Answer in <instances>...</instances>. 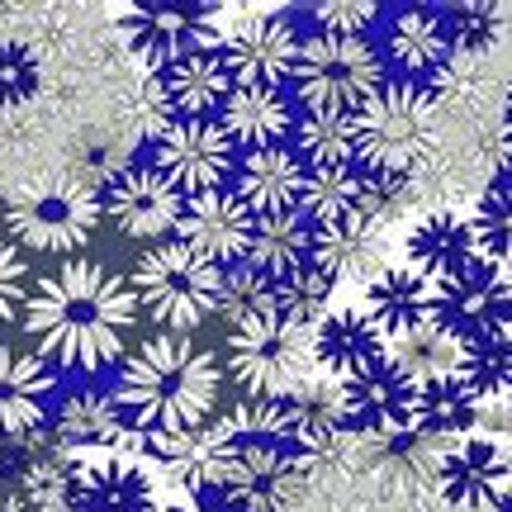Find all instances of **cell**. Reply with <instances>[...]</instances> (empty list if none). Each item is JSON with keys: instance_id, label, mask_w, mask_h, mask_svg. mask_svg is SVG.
Segmentation results:
<instances>
[{"instance_id": "16", "label": "cell", "mask_w": 512, "mask_h": 512, "mask_svg": "<svg viewBox=\"0 0 512 512\" xmlns=\"http://www.w3.org/2000/svg\"><path fill=\"white\" fill-rule=\"evenodd\" d=\"M437 498H446V503H456L465 512L508 508V451H503V441H451L437 465Z\"/></svg>"}, {"instance_id": "1", "label": "cell", "mask_w": 512, "mask_h": 512, "mask_svg": "<svg viewBox=\"0 0 512 512\" xmlns=\"http://www.w3.org/2000/svg\"><path fill=\"white\" fill-rule=\"evenodd\" d=\"M138 323L128 275L105 271L100 261H67L34 280L24 299V332L48 370L95 375L114 366Z\"/></svg>"}, {"instance_id": "15", "label": "cell", "mask_w": 512, "mask_h": 512, "mask_svg": "<svg viewBox=\"0 0 512 512\" xmlns=\"http://www.w3.org/2000/svg\"><path fill=\"white\" fill-rule=\"evenodd\" d=\"M337 413H342V432H356V437H408L413 432V389L380 361V366L337 384Z\"/></svg>"}, {"instance_id": "31", "label": "cell", "mask_w": 512, "mask_h": 512, "mask_svg": "<svg viewBox=\"0 0 512 512\" xmlns=\"http://www.w3.org/2000/svg\"><path fill=\"white\" fill-rule=\"evenodd\" d=\"M309 256H313V223L299 209L252 219V238H247L242 266L261 271L266 280H285L290 271L309 266Z\"/></svg>"}, {"instance_id": "36", "label": "cell", "mask_w": 512, "mask_h": 512, "mask_svg": "<svg viewBox=\"0 0 512 512\" xmlns=\"http://www.w3.org/2000/svg\"><path fill=\"white\" fill-rule=\"evenodd\" d=\"M294 157L313 166H351L356 162V143H351V114H299L294 119Z\"/></svg>"}, {"instance_id": "6", "label": "cell", "mask_w": 512, "mask_h": 512, "mask_svg": "<svg viewBox=\"0 0 512 512\" xmlns=\"http://www.w3.org/2000/svg\"><path fill=\"white\" fill-rule=\"evenodd\" d=\"M380 81L389 76H384L370 38L309 34L290 67L294 105L304 114H351Z\"/></svg>"}, {"instance_id": "18", "label": "cell", "mask_w": 512, "mask_h": 512, "mask_svg": "<svg viewBox=\"0 0 512 512\" xmlns=\"http://www.w3.org/2000/svg\"><path fill=\"white\" fill-rule=\"evenodd\" d=\"M309 266L318 275H328L332 290L337 285H370L375 275L394 266V242L389 228L370 219H347L332 228H313V256Z\"/></svg>"}, {"instance_id": "39", "label": "cell", "mask_w": 512, "mask_h": 512, "mask_svg": "<svg viewBox=\"0 0 512 512\" xmlns=\"http://www.w3.org/2000/svg\"><path fill=\"white\" fill-rule=\"evenodd\" d=\"M332 309V280L318 275L313 266H299L285 280H275V313L290 318L299 328H313Z\"/></svg>"}, {"instance_id": "17", "label": "cell", "mask_w": 512, "mask_h": 512, "mask_svg": "<svg viewBox=\"0 0 512 512\" xmlns=\"http://www.w3.org/2000/svg\"><path fill=\"white\" fill-rule=\"evenodd\" d=\"M247 238H252V214L247 204L223 185V190H204L190 195L181 204V219H176V242L190 247L195 256H204L209 266H238L247 256Z\"/></svg>"}, {"instance_id": "14", "label": "cell", "mask_w": 512, "mask_h": 512, "mask_svg": "<svg viewBox=\"0 0 512 512\" xmlns=\"http://www.w3.org/2000/svg\"><path fill=\"white\" fill-rule=\"evenodd\" d=\"M105 214L110 223L133 242H171L176 233V219H181V190L166 181L162 171H152V166H124V171H114L110 185H105Z\"/></svg>"}, {"instance_id": "7", "label": "cell", "mask_w": 512, "mask_h": 512, "mask_svg": "<svg viewBox=\"0 0 512 512\" xmlns=\"http://www.w3.org/2000/svg\"><path fill=\"white\" fill-rule=\"evenodd\" d=\"M100 219H105L100 190L81 181L29 185L0 209V223L10 228L15 247L29 252H76L95 238Z\"/></svg>"}, {"instance_id": "9", "label": "cell", "mask_w": 512, "mask_h": 512, "mask_svg": "<svg viewBox=\"0 0 512 512\" xmlns=\"http://www.w3.org/2000/svg\"><path fill=\"white\" fill-rule=\"evenodd\" d=\"M152 171L181 190V200L223 190L238 171V147L228 143L219 119H166V128L152 143Z\"/></svg>"}, {"instance_id": "21", "label": "cell", "mask_w": 512, "mask_h": 512, "mask_svg": "<svg viewBox=\"0 0 512 512\" xmlns=\"http://www.w3.org/2000/svg\"><path fill=\"white\" fill-rule=\"evenodd\" d=\"M427 95L437 100L441 119H446V110L460 119H484V110H494L498 95H503L498 48H451V57L432 72Z\"/></svg>"}, {"instance_id": "43", "label": "cell", "mask_w": 512, "mask_h": 512, "mask_svg": "<svg viewBox=\"0 0 512 512\" xmlns=\"http://www.w3.org/2000/svg\"><path fill=\"white\" fill-rule=\"evenodd\" d=\"M24 299H29V266H24L15 242L0 238V328L15 323Z\"/></svg>"}, {"instance_id": "28", "label": "cell", "mask_w": 512, "mask_h": 512, "mask_svg": "<svg viewBox=\"0 0 512 512\" xmlns=\"http://www.w3.org/2000/svg\"><path fill=\"white\" fill-rule=\"evenodd\" d=\"M403 252H408L403 266H413V271H418L422 280H432V285H437V280H451V275H460L470 261H479L470 223L460 219L456 209H446V214H418V219L408 223Z\"/></svg>"}, {"instance_id": "11", "label": "cell", "mask_w": 512, "mask_h": 512, "mask_svg": "<svg viewBox=\"0 0 512 512\" xmlns=\"http://www.w3.org/2000/svg\"><path fill=\"white\" fill-rule=\"evenodd\" d=\"M119 34L143 62L162 72L185 53L219 48V10L214 5H133L119 15Z\"/></svg>"}, {"instance_id": "42", "label": "cell", "mask_w": 512, "mask_h": 512, "mask_svg": "<svg viewBox=\"0 0 512 512\" xmlns=\"http://www.w3.org/2000/svg\"><path fill=\"white\" fill-rule=\"evenodd\" d=\"M38 91V62L24 43H0V105H19Z\"/></svg>"}, {"instance_id": "32", "label": "cell", "mask_w": 512, "mask_h": 512, "mask_svg": "<svg viewBox=\"0 0 512 512\" xmlns=\"http://www.w3.org/2000/svg\"><path fill=\"white\" fill-rule=\"evenodd\" d=\"M456 356L460 342L451 332H441L437 323H418V328L384 342V366L394 370L408 389H422L432 380H451L456 375Z\"/></svg>"}, {"instance_id": "23", "label": "cell", "mask_w": 512, "mask_h": 512, "mask_svg": "<svg viewBox=\"0 0 512 512\" xmlns=\"http://www.w3.org/2000/svg\"><path fill=\"white\" fill-rule=\"evenodd\" d=\"M294 100L280 86H233L228 100L219 105V128L228 143L242 152L256 147H285L294 133Z\"/></svg>"}, {"instance_id": "10", "label": "cell", "mask_w": 512, "mask_h": 512, "mask_svg": "<svg viewBox=\"0 0 512 512\" xmlns=\"http://www.w3.org/2000/svg\"><path fill=\"white\" fill-rule=\"evenodd\" d=\"M299 19L285 10H252L219 38V62L233 86H280L290 81L294 53H299Z\"/></svg>"}, {"instance_id": "5", "label": "cell", "mask_w": 512, "mask_h": 512, "mask_svg": "<svg viewBox=\"0 0 512 512\" xmlns=\"http://www.w3.org/2000/svg\"><path fill=\"white\" fill-rule=\"evenodd\" d=\"M133 304L162 323L166 332H190L214 313V294H219V266H209L181 242H157L138 256V266L128 275Z\"/></svg>"}, {"instance_id": "26", "label": "cell", "mask_w": 512, "mask_h": 512, "mask_svg": "<svg viewBox=\"0 0 512 512\" xmlns=\"http://www.w3.org/2000/svg\"><path fill=\"white\" fill-rule=\"evenodd\" d=\"M48 418H53V441L72 446V451L119 446V441L128 437L124 418H119V408H114V394L95 380L67 384V389L57 394V408Z\"/></svg>"}, {"instance_id": "46", "label": "cell", "mask_w": 512, "mask_h": 512, "mask_svg": "<svg viewBox=\"0 0 512 512\" xmlns=\"http://www.w3.org/2000/svg\"><path fill=\"white\" fill-rule=\"evenodd\" d=\"M399 512H465V508H456V503H446V498H437V494H422V498H413V503H403Z\"/></svg>"}, {"instance_id": "13", "label": "cell", "mask_w": 512, "mask_h": 512, "mask_svg": "<svg viewBox=\"0 0 512 512\" xmlns=\"http://www.w3.org/2000/svg\"><path fill=\"white\" fill-rule=\"evenodd\" d=\"M67 512H162L157 479L124 451H91L72 460Z\"/></svg>"}, {"instance_id": "37", "label": "cell", "mask_w": 512, "mask_h": 512, "mask_svg": "<svg viewBox=\"0 0 512 512\" xmlns=\"http://www.w3.org/2000/svg\"><path fill=\"white\" fill-rule=\"evenodd\" d=\"M470 223V238H475L479 261L489 266H508V166H498L489 185L479 190L475 200V219Z\"/></svg>"}, {"instance_id": "3", "label": "cell", "mask_w": 512, "mask_h": 512, "mask_svg": "<svg viewBox=\"0 0 512 512\" xmlns=\"http://www.w3.org/2000/svg\"><path fill=\"white\" fill-rule=\"evenodd\" d=\"M446 138L437 100L418 81H380L351 110V143L366 176H413Z\"/></svg>"}, {"instance_id": "8", "label": "cell", "mask_w": 512, "mask_h": 512, "mask_svg": "<svg viewBox=\"0 0 512 512\" xmlns=\"http://www.w3.org/2000/svg\"><path fill=\"white\" fill-rule=\"evenodd\" d=\"M209 489L219 494L223 512H290L304 489V470L290 446L275 441L233 437L219 451V465L209 475Z\"/></svg>"}, {"instance_id": "44", "label": "cell", "mask_w": 512, "mask_h": 512, "mask_svg": "<svg viewBox=\"0 0 512 512\" xmlns=\"http://www.w3.org/2000/svg\"><path fill=\"white\" fill-rule=\"evenodd\" d=\"M318 512H394L389 508V498L380 494H361V489H342L337 498H328Z\"/></svg>"}, {"instance_id": "40", "label": "cell", "mask_w": 512, "mask_h": 512, "mask_svg": "<svg viewBox=\"0 0 512 512\" xmlns=\"http://www.w3.org/2000/svg\"><path fill=\"white\" fill-rule=\"evenodd\" d=\"M456 48H498L508 38V5L489 0V5H451L446 10Z\"/></svg>"}, {"instance_id": "35", "label": "cell", "mask_w": 512, "mask_h": 512, "mask_svg": "<svg viewBox=\"0 0 512 512\" xmlns=\"http://www.w3.org/2000/svg\"><path fill=\"white\" fill-rule=\"evenodd\" d=\"M508 375H512V351H508V328L484 332V337H465L456 356V380L484 399H503L508 394Z\"/></svg>"}, {"instance_id": "34", "label": "cell", "mask_w": 512, "mask_h": 512, "mask_svg": "<svg viewBox=\"0 0 512 512\" xmlns=\"http://www.w3.org/2000/svg\"><path fill=\"white\" fill-rule=\"evenodd\" d=\"M361 200H366V171H356V166H313V171H304L299 214L313 228L361 219Z\"/></svg>"}, {"instance_id": "19", "label": "cell", "mask_w": 512, "mask_h": 512, "mask_svg": "<svg viewBox=\"0 0 512 512\" xmlns=\"http://www.w3.org/2000/svg\"><path fill=\"white\" fill-rule=\"evenodd\" d=\"M233 441V427L223 418H209L190 432H157L138 437L143 456L152 460L157 479H166L176 494H209V475L219 465V451Z\"/></svg>"}, {"instance_id": "33", "label": "cell", "mask_w": 512, "mask_h": 512, "mask_svg": "<svg viewBox=\"0 0 512 512\" xmlns=\"http://www.w3.org/2000/svg\"><path fill=\"white\" fill-rule=\"evenodd\" d=\"M475 413H479V399L456 375L413 389V432H418V437L446 441V446H451V441H465L475 432Z\"/></svg>"}, {"instance_id": "20", "label": "cell", "mask_w": 512, "mask_h": 512, "mask_svg": "<svg viewBox=\"0 0 512 512\" xmlns=\"http://www.w3.org/2000/svg\"><path fill=\"white\" fill-rule=\"evenodd\" d=\"M456 38H451V24H446V10H432V5H403L399 15L384 24L380 38V67H394L399 81H413V76H432L451 57Z\"/></svg>"}, {"instance_id": "2", "label": "cell", "mask_w": 512, "mask_h": 512, "mask_svg": "<svg viewBox=\"0 0 512 512\" xmlns=\"http://www.w3.org/2000/svg\"><path fill=\"white\" fill-rule=\"evenodd\" d=\"M219 356L190 332H157L124 356L114 375V408L128 432H190L219 408Z\"/></svg>"}, {"instance_id": "12", "label": "cell", "mask_w": 512, "mask_h": 512, "mask_svg": "<svg viewBox=\"0 0 512 512\" xmlns=\"http://www.w3.org/2000/svg\"><path fill=\"white\" fill-rule=\"evenodd\" d=\"M427 323L451 332L456 342L508 328V266L470 261L460 275L437 280L432 285V313H427Z\"/></svg>"}, {"instance_id": "24", "label": "cell", "mask_w": 512, "mask_h": 512, "mask_svg": "<svg viewBox=\"0 0 512 512\" xmlns=\"http://www.w3.org/2000/svg\"><path fill=\"white\" fill-rule=\"evenodd\" d=\"M247 214L261 219V214H285V209H299V190H304V162L285 147H256V152H242L238 171H233V185H228Z\"/></svg>"}, {"instance_id": "41", "label": "cell", "mask_w": 512, "mask_h": 512, "mask_svg": "<svg viewBox=\"0 0 512 512\" xmlns=\"http://www.w3.org/2000/svg\"><path fill=\"white\" fill-rule=\"evenodd\" d=\"M380 19V5L375 0H318L313 5V24L318 34L332 38H366Z\"/></svg>"}, {"instance_id": "25", "label": "cell", "mask_w": 512, "mask_h": 512, "mask_svg": "<svg viewBox=\"0 0 512 512\" xmlns=\"http://www.w3.org/2000/svg\"><path fill=\"white\" fill-rule=\"evenodd\" d=\"M57 375L34 351L0 347V441L5 437H29L48 418V399H53Z\"/></svg>"}, {"instance_id": "45", "label": "cell", "mask_w": 512, "mask_h": 512, "mask_svg": "<svg viewBox=\"0 0 512 512\" xmlns=\"http://www.w3.org/2000/svg\"><path fill=\"white\" fill-rule=\"evenodd\" d=\"M162 512H223V508L209 494H176Z\"/></svg>"}, {"instance_id": "30", "label": "cell", "mask_w": 512, "mask_h": 512, "mask_svg": "<svg viewBox=\"0 0 512 512\" xmlns=\"http://www.w3.org/2000/svg\"><path fill=\"white\" fill-rule=\"evenodd\" d=\"M370 323L380 328V337H399V332L427 323L432 313V280H422L413 266H389L384 275H375L366 285V299L356 304Z\"/></svg>"}, {"instance_id": "4", "label": "cell", "mask_w": 512, "mask_h": 512, "mask_svg": "<svg viewBox=\"0 0 512 512\" xmlns=\"http://www.w3.org/2000/svg\"><path fill=\"white\" fill-rule=\"evenodd\" d=\"M223 375L242 389V399H290L299 384L318 375L309 328H299L280 313H256L228 337Z\"/></svg>"}, {"instance_id": "27", "label": "cell", "mask_w": 512, "mask_h": 512, "mask_svg": "<svg viewBox=\"0 0 512 512\" xmlns=\"http://www.w3.org/2000/svg\"><path fill=\"white\" fill-rule=\"evenodd\" d=\"M498 166L484 162L479 157V147H451L441 143L427 162L408 176V185H413V195H418V209H427V214H446L451 204L470 200L479 190L489 185V176H494Z\"/></svg>"}, {"instance_id": "29", "label": "cell", "mask_w": 512, "mask_h": 512, "mask_svg": "<svg viewBox=\"0 0 512 512\" xmlns=\"http://www.w3.org/2000/svg\"><path fill=\"white\" fill-rule=\"evenodd\" d=\"M157 86H162L166 105H171L176 119H214L219 105L228 100V91H233V81H228L214 48L176 57L171 67L157 72Z\"/></svg>"}, {"instance_id": "22", "label": "cell", "mask_w": 512, "mask_h": 512, "mask_svg": "<svg viewBox=\"0 0 512 512\" xmlns=\"http://www.w3.org/2000/svg\"><path fill=\"white\" fill-rule=\"evenodd\" d=\"M309 351L318 375L328 380H351L361 370L380 366L384 361V337L361 309H328L309 328Z\"/></svg>"}, {"instance_id": "38", "label": "cell", "mask_w": 512, "mask_h": 512, "mask_svg": "<svg viewBox=\"0 0 512 512\" xmlns=\"http://www.w3.org/2000/svg\"><path fill=\"white\" fill-rule=\"evenodd\" d=\"M214 313H223L233 328L256 318V313H275V280H266L252 266H223L219 271V294H214Z\"/></svg>"}]
</instances>
